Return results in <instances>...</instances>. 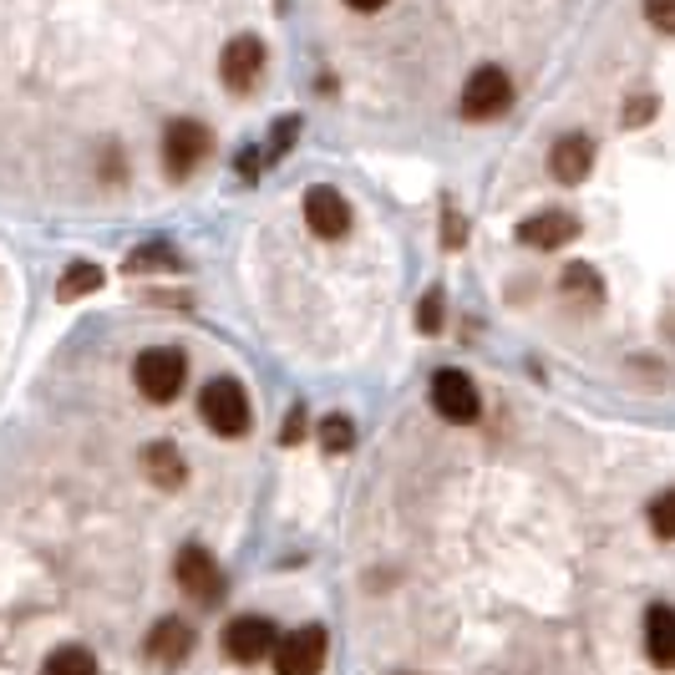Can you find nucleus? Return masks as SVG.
I'll return each instance as SVG.
<instances>
[{
	"label": "nucleus",
	"instance_id": "obj_1",
	"mask_svg": "<svg viewBox=\"0 0 675 675\" xmlns=\"http://www.w3.org/2000/svg\"><path fill=\"white\" fill-rule=\"evenodd\" d=\"M198 417H204L219 437H244L250 432V397L234 376H214V382L198 391Z\"/></svg>",
	"mask_w": 675,
	"mask_h": 675
},
{
	"label": "nucleus",
	"instance_id": "obj_2",
	"mask_svg": "<svg viewBox=\"0 0 675 675\" xmlns=\"http://www.w3.org/2000/svg\"><path fill=\"white\" fill-rule=\"evenodd\" d=\"M133 382L147 401H158L162 407V401H173L178 391H183V382H189V355L173 351V346H153V351L137 355Z\"/></svg>",
	"mask_w": 675,
	"mask_h": 675
},
{
	"label": "nucleus",
	"instance_id": "obj_3",
	"mask_svg": "<svg viewBox=\"0 0 675 675\" xmlns=\"http://www.w3.org/2000/svg\"><path fill=\"white\" fill-rule=\"evenodd\" d=\"M514 107V82L503 67H478L462 87V118L468 122H493Z\"/></svg>",
	"mask_w": 675,
	"mask_h": 675
},
{
	"label": "nucleus",
	"instance_id": "obj_4",
	"mask_svg": "<svg viewBox=\"0 0 675 675\" xmlns=\"http://www.w3.org/2000/svg\"><path fill=\"white\" fill-rule=\"evenodd\" d=\"M173 574H178V584H183V594H189L193 604H219L224 600V569L214 564V554H208L204 543H183Z\"/></svg>",
	"mask_w": 675,
	"mask_h": 675
},
{
	"label": "nucleus",
	"instance_id": "obj_5",
	"mask_svg": "<svg viewBox=\"0 0 675 675\" xmlns=\"http://www.w3.org/2000/svg\"><path fill=\"white\" fill-rule=\"evenodd\" d=\"M279 646V630H275V619L265 615H239L224 625V655L234 665H260L265 655H275Z\"/></svg>",
	"mask_w": 675,
	"mask_h": 675
},
{
	"label": "nucleus",
	"instance_id": "obj_6",
	"mask_svg": "<svg viewBox=\"0 0 675 675\" xmlns=\"http://www.w3.org/2000/svg\"><path fill=\"white\" fill-rule=\"evenodd\" d=\"M208 147H214V137H208L204 122L173 118L168 122V133H162V162H168V173L173 178H189L193 168L208 158Z\"/></svg>",
	"mask_w": 675,
	"mask_h": 675
},
{
	"label": "nucleus",
	"instance_id": "obj_7",
	"mask_svg": "<svg viewBox=\"0 0 675 675\" xmlns=\"http://www.w3.org/2000/svg\"><path fill=\"white\" fill-rule=\"evenodd\" d=\"M325 650H330V640L321 625H300L275 646V675H321Z\"/></svg>",
	"mask_w": 675,
	"mask_h": 675
},
{
	"label": "nucleus",
	"instance_id": "obj_8",
	"mask_svg": "<svg viewBox=\"0 0 675 675\" xmlns=\"http://www.w3.org/2000/svg\"><path fill=\"white\" fill-rule=\"evenodd\" d=\"M432 407H437V417H447V422H478L483 401H478V386H472L462 371H437V376H432Z\"/></svg>",
	"mask_w": 675,
	"mask_h": 675
},
{
	"label": "nucleus",
	"instance_id": "obj_9",
	"mask_svg": "<svg viewBox=\"0 0 675 675\" xmlns=\"http://www.w3.org/2000/svg\"><path fill=\"white\" fill-rule=\"evenodd\" d=\"M265 72V41L260 36H234V41L224 46L219 57V76L229 82V92H250Z\"/></svg>",
	"mask_w": 675,
	"mask_h": 675
},
{
	"label": "nucleus",
	"instance_id": "obj_10",
	"mask_svg": "<svg viewBox=\"0 0 675 675\" xmlns=\"http://www.w3.org/2000/svg\"><path fill=\"white\" fill-rule=\"evenodd\" d=\"M574 239H579V219L569 208H543V214L518 224V244H529V250H564Z\"/></svg>",
	"mask_w": 675,
	"mask_h": 675
},
{
	"label": "nucleus",
	"instance_id": "obj_11",
	"mask_svg": "<svg viewBox=\"0 0 675 675\" xmlns=\"http://www.w3.org/2000/svg\"><path fill=\"white\" fill-rule=\"evenodd\" d=\"M305 224L321 239H346V229H351V204H346L336 189L315 183V189L305 193Z\"/></svg>",
	"mask_w": 675,
	"mask_h": 675
},
{
	"label": "nucleus",
	"instance_id": "obj_12",
	"mask_svg": "<svg viewBox=\"0 0 675 675\" xmlns=\"http://www.w3.org/2000/svg\"><path fill=\"white\" fill-rule=\"evenodd\" d=\"M589 168H594V143H589L584 133H569L549 147V173H554L558 183H584Z\"/></svg>",
	"mask_w": 675,
	"mask_h": 675
},
{
	"label": "nucleus",
	"instance_id": "obj_13",
	"mask_svg": "<svg viewBox=\"0 0 675 675\" xmlns=\"http://www.w3.org/2000/svg\"><path fill=\"white\" fill-rule=\"evenodd\" d=\"M189 650H193V625H183V619H158L153 635H147V655L162 665L189 661Z\"/></svg>",
	"mask_w": 675,
	"mask_h": 675
},
{
	"label": "nucleus",
	"instance_id": "obj_14",
	"mask_svg": "<svg viewBox=\"0 0 675 675\" xmlns=\"http://www.w3.org/2000/svg\"><path fill=\"white\" fill-rule=\"evenodd\" d=\"M143 472L153 478V487L173 493V487H183V453H178L173 442H147L143 447Z\"/></svg>",
	"mask_w": 675,
	"mask_h": 675
},
{
	"label": "nucleus",
	"instance_id": "obj_15",
	"mask_svg": "<svg viewBox=\"0 0 675 675\" xmlns=\"http://www.w3.org/2000/svg\"><path fill=\"white\" fill-rule=\"evenodd\" d=\"M646 655L655 665H675V610L655 604L646 615Z\"/></svg>",
	"mask_w": 675,
	"mask_h": 675
},
{
	"label": "nucleus",
	"instance_id": "obj_16",
	"mask_svg": "<svg viewBox=\"0 0 675 675\" xmlns=\"http://www.w3.org/2000/svg\"><path fill=\"white\" fill-rule=\"evenodd\" d=\"M41 675H97V661H92V650H82V646H61L46 655Z\"/></svg>",
	"mask_w": 675,
	"mask_h": 675
},
{
	"label": "nucleus",
	"instance_id": "obj_17",
	"mask_svg": "<svg viewBox=\"0 0 675 675\" xmlns=\"http://www.w3.org/2000/svg\"><path fill=\"white\" fill-rule=\"evenodd\" d=\"M564 290H569L579 305H600V300H604V285H600V275H594L589 265H569V269H564Z\"/></svg>",
	"mask_w": 675,
	"mask_h": 675
},
{
	"label": "nucleus",
	"instance_id": "obj_18",
	"mask_svg": "<svg viewBox=\"0 0 675 675\" xmlns=\"http://www.w3.org/2000/svg\"><path fill=\"white\" fill-rule=\"evenodd\" d=\"M97 285H103V269L82 260V265H72V269H67V275H61L57 294H61V300H82V294H92V290H97Z\"/></svg>",
	"mask_w": 675,
	"mask_h": 675
},
{
	"label": "nucleus",
	"instance_id": "obj_19",
	"mask_svg": "<svg viewBox=\"0 0 675 675\" xmlns=\"http://www.w3.org/2000/svg\"><path fill=\"white\" fill-rule=\"evenodd\" d=\"M351 442H355V426L351 417H340V411H330L321 422V447L325 453H351Z\"/></svg>",
	"mask_w": 675,
	"mask_h": 675
},
{
	"label": "nucleus",
	"instance_id": "obj_20",
	"mask_svg": "<svg viewBox=\"0 0 675 675\" xmlns=\"http://www.w3.org/2000/svg\"><path fill=\"white\" fill-rule=\"evenodd\" d=\"M143 269H178V254L168 244H143L137 254H128V275H143Z\"/></svg>",
	"mask_w": 675,
	"mask_h": 675
},
{
	"label": "nucleus",
	"instance_id": "obj_21",
	"mask_svg": "<svg viewBox=\"0 0 675 675\" xmlns=\"http://www.w3.org/2000/svg\"><path fill=\"white\" fill-rule=\"evenodd\" d=\"M650 529H655V539H675V493H661L650 503Z\"/></svg>",
	"mask_w": 675,
	"mask_h": 675
},
{
	"label": "nucleus",
	"instance_id": "obj_22",
	"mask_svg": "<svg viewBox=\"0 0 675 675\" xmlns=\"http://www.w3.org/2000/svg\"><path fill=\"white\" fill-rule=\"evenodd\" d=\"M646 21L665 36H675V0H646Z\"/></svg>",
	"mask_w": 675,
	"mask_h": 675
},
{
	"label": "nucleus",
	"instance_id": "obj_23",
	"mask_svg": "<svg viewBox=\"0 0 675 675\" xmlns=\"http://www.w3.org/2000/svg\"><path fill=\"white\" fill-rule=\"evenodd\" d=\"M417 325H422L426 336H432V330H442V290H432L422 300V310H417Z\"/></svg>",
	"mask_w": 675,
	"mask_h": 675
},
{
	"label": "nucleus",
	"instance_id": "obj_24",
	"mask_svg": "<svg viewBox=\"0 0 675 675\" xmlns=\"http://www.w3.org/2000/svg\"><path fill=\"white\" fill-rule=\"evenodd\" d=\"M442 239H447V250H457V244L468 239V229H462V219H457V208H447V214H442Z\"/></svg>",
	"mask_w": 675,
	"mask_h": 675
},
{
	"label": "nucleus",
	"instance_id": "obj_25",
	"mask_svg": "<svg viewBox=\"0 0 675 675\" xmlns=\"http://www.w3.org/2000/svg\"><path fill=\"white\" fill-rule=\"evenodd\" d=\"M300 437H305V411L294 407L290 417H285V432H279V442H285V447H290V442H300Z\"/></svg>",
	"mask_w": 675,
	"mask_h": 675
},
{
	"label": "nucleus",
	"instance_id": "obj_26",
	"mask_svg": "<svg viewBox=\"0 0 675 675\" xmlns=\"http://www.w3.org/2000/svg\"><path fill=\"white\" fill-rule=\"evenodd\" d=\"M346 5H351V11H382L386 0H346Z\"/></svg>",
	"mask_w": 675,
	"mask_h": 675
}]
</instances>
